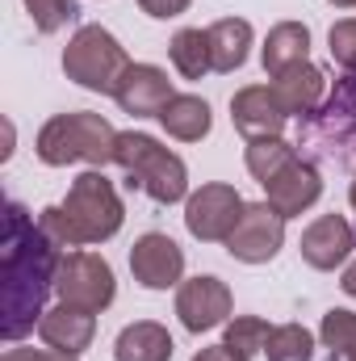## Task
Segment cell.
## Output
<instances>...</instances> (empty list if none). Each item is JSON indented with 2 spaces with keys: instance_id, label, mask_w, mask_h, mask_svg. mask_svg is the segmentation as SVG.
Returning <instances> with one entry per match:
<instances>
[{
  "instance_id": "cell-32",
  "label": "cell",
  "mask_w": 356,
  "mask_h": 361,
  "mask_svg": "<svg viewBox=\"0 0 356 361\" xmlns=\"http://www.w3.org/2000/svg\"><path fill=\"white\" fill-rule=\"evenodd\" d=\"M331 4H340V8H356V0H331Z\"/></svg>"
},
{
  "instance_id": "cell-20",
  "label": "cell",
  "mask_w": 356,
  "mask_h": 361,
  "mask_svg": "<svg viewBox=\"0 0 356 361\" xmlns=\"http://www.w3.org/2000/svg\"><path fill=\"white\" fill-rule=\"evenodd\" d=\"M210 38V59L214 72H239L248 63V47H252V25L243 17H222L205 30Z\"/></svg>"
},
{
  "instance_id": "cell-11",
  "label": "cell",
  "mask_w": 356,
  "mask_h": 361,
  "mask_svg": "<svg viewBox=\"0 0 356 361\" xmlns=\"http://www.w3.org/2000/svg\"><path fill=\"white\" fill-rule=\"evenodd\" d=\"M172 97H177V92H172L168 72L155 68V63H130L126 76H122L117 89H113V101H117L130 118H160Z\"/></svg>"
},
{
  "instance_id": "cell-28",
  "label": "cell",
  "mask_w": 356,
  "mask_h": 361,
  "mask_svg": "<svg viewBox=\"0 0 356 361\" xmlns=\"http://www.w3.org/2000/svg\"><path fill=\"white\" fill-rule=\"evenodd\" d=\"M0 361H80V357H76V353H59V349H51V345H46V349H21V345H17V349H4Z\"/></svg>"
},
{
  "instance_id": "cell-27",
  "label": "cell",
  "mask_w": 356,
  "mask_h": 361,
  "mask_svg": "<svg viewBox=\"0 0 356 361\" xmlns=\"http://www.w3.org/2000/svg\"><path fill=\"white\" fill-rule=\"evenodd\" d=\"M327 47H331V59H336V63L356 68V17H344V21H336V25H331Z\"/></svg>"
},
{
  "instance_id": "cell-25",
  "label": "cell",
  "mask_w": 356,
  "mask_h": 361,
  "mask_svg": "<svg viewBox=\"0 0 356 361\" xmlns=\"http://www.w3.org/2000/svg\"><path fill=\"white\" fill-rule=\"evenodd\" d=\"M265 353L268 361H310L314 357V336L302 324H281V328L268 332Z\"/></svg>"
},
{
  "instance_id": "cell-21",
  "label": "cell",
  "mask_w": 356,
  "mask_h": 361,
  "mask_svg": "<svg viewBox=\"0 0 356 361\" xmlns=\"http://www.w3.org/2000/svg\"><path fill=\"white\" fill-rule=\"evenodd\" d=\"M168 55H172V68H177L184 80H201L205 72H214L205 30H177L172 42H168Z\"/></svg>"
},
{
  "instance_id": "cell-8",
  "label": "cell",
  "mask_w": 356,
  "mask_h": 361,
  "mask_svg": "<svg viewBox=\"0 0 356 361\" xmlns=\"http://www.w3.org/2000/svg\"><path fill=\"white\" fill-rule=\"evenodd\" d=\"M285 244V219L268 202H248L235 231L227 235V252L243 265H268Z\"/></svg>"
},
{
  "instance_id": "cell-26",
  "label": "cell",
  "mask_w": 356,
  "mask_h": 361,
  "mask_svg": "<svg viewBox=\"0 0 356 361\" xmlns=\"http://www.w3.org/2000/svg\"><path fill=\"white\" fill-rule=\"evenodd\" d=\"M25 8L38 34H59L76 17V0H25Z\"/></svg>"
},
{
  "instance_id": "cell-2",
  "label": "cell",
  "mask_w": 356,
  "mask_h": 361,
  "mask_svg": "<svg viewBox=\"0 0 356 361\" xmlns=\"http://www.w3.org/2000/svg\"><path fill=\"white\" fill-rule=\"evenodd\" d=\"M122 219H126V210H122L113 180L101 169H92L72 180V189L59 206H46L38 214V227L55 248H84V244L113 240L122 231Z\"/></svg>"
},
{
  "instance_id": "cell-30",
  "label": "cell",
  "mask_w": 356,
  "mask_h": 361,
  "mask_svg": "<svg viewBox=\"0 0 356 361\" xmlns=\"http://www.w3.org/2000/svg\"><path fill=\"white\" fill-rule=\"evenodd\" d=\"M193 361H248V357H239V353H231L227 345H210V349H201Z\"/></svg>"
},
{
  "instance_id": "cell-15",
  "label": "cell",
  "mask_w": 356,
  "mask_h": 361,
  "mask_svg": "<svg viewBox=\"0 0 356 361\" xmlns=\"http://www.w3.org/2000/svg\"><path fill=\"white\" fill-rule=\"evenodd\" d=\"M38 336L51 345V349H59V353H84L92 345V336H96V315L92 311H80V307H68V302H59V307H51L42 319H38Z\"/></svg>"
},
{
  "instance_id": "cell-18",
  "label": "cell",
  "mask_w": 356,
  "mask_h": 361,
  "mask_svg": "<svg viewBox=\"0 0 356 361\" xmlns=\"http://www.w3.org/2000/svg\"><path fill=\"white\" fill-rule=\"evenodd\" d=\"M306 55H310V30L302 21H276L265 38V51H260L268 76H281V72L306 63Z\"/></svg>"
},
{
  "instance_id": "cell-33",
  "label": "cell",
  "mask_w": 356,
  "mask_h": 361,
  "mask_svg": "<svg viewBox=\"0 0 356 361\" xmlns=\"http://www.w3.org/2000/svg\"><path fill=\"white\" fill-rule=\"evenodd\" d=\"M352 206H356V180H352Z\"/></svg>"
},
{
  "instance_id": "cell-31",
  "label": "cell",
  "mask_w": 356,
  "mask_h": 361,
  "mask_svg": "<svg viewBox=\"0 0 356 361\" xmlns=\"http://www.w3.org/2000/svg\"><path fill=\"white\" fill-rule=\"evenodd\" d=\"M340 286H344V294H348V298H356V261L344 269V281H340Z\"/></svg>"
},
{
  "instance_id": "cell-7",
  "label": "cell",
  "mask_w": 356,
  "mask_h": 361,
  "mask_svg": "<svg viewBox=\"0 0 356 361\" xmlns=\"http://www.w3.org/2000/svg\"><path fill=\"white\" fill-rule=\"evenodd\" d=\"M243 197L235 185H222V180H210L201 185L197 193H189L184 202V227L193 240L201 244H227V235L235 231L239 214H243Z\"/></svg>"
},
{
  "instance_id": "cell-9",
  "label": "cell",
  "mask_w": 356,
  "mask_h": 361,
  "mask_svg": "<svg viewBox=\"0 0 356 361\" xmlns=\"http://www.w3.org/2000/svg\"><path fill=\"white\" fill-rule=\"evenodd\" d=\"M231 307H235V298H231L227 281L222 277H210V273L180 281V290H177V315L189 332H210V328L227 324L231 319Z\"/></svg>"
},
{
  "instance_id": "cell-4",
  "label": "cell",
  "mask_w": 356,
  "mask_h": 361,
  "mask_svg": "<svg viewBox=\"0 0 356 361\" xmlns=\"http://www.w3.org/2000/svg\"><path fill=\"white\" fill-rule=\"evenodd\" d=\"M126 169V185L143 189L151 202L160 206H177V202H189V169L177 152L160 147L151 135H139V130H126L117 135V160Z\"/></svg>"
},
{
  "instance_id": "cell-3",
  "label": "cell",
  "mask_w": 356,
  "mask_h": 361,
  "mask_svg": "<svg viewBox=\"0 0 356 361\" xmlns=\"http://www.w3.org/2000/svg\"><path fill=\"white\" fill-rule=\"evenodd\" d=\"M38 160L51 169H68V164H92L105 169L117 160V130L89 109H72V114H55L34 143Z\"/></svg>"
},
{
  "instance_id": "cell-22",
  "label": "cell",
  "mask_w": 356,
  "mask_h": 361,
  "mask_svg": "<svg viewBox=\"0 0 356 361\" xmlns=\"http://www.w3.org/2000/svg\"><path fill=\"white\" fill-rule=\"evenodd\" d=\"M293 160H298V156H293V143H285L281 135H276V139H252V143H248V152H243L248 173L260 180V185H268L281 169H289Z\"/></svg>"
},
{
  "instance_id": "cell-14",
  "label": "cell",
  "mask_w": 356,
  "mask_h": 361,
  "mask_svg": "<svg viewBox=\"0 0 356 361\" xmlns=\"http://www.w3.org/2000/svg\"><path fill=\"white\" fill-rule=\"evenodd\" d=\"M265 193H268L265 202L281 214V219H298L302 210H310V206L319 202V193H323V177H319V169L293 160L289 169H281L276 177L268 180Z\"/></svg>"
},
{
  "instance_id": "cell-24",
  "label": "cell",
  "mask_w": 356,
  "mask_h": 361,
  "mask_svg": "<svg viewBox=\"0 0 356 361\" xmlns=\"http://www.w3.org/2000/svg\"><path fill=\"white\" fill-rule=\"evenodd\" d=\"M268 328L260 315H235V319H227V336H222V345L231 349V353H239V357H256V353H265L268 345Z\"/></svg>"
},
{
  "instance_id": "cell-16",
  "label": "cell",
  "mask_w": 356,
  "mask_h": 361,
  "mask_svg": "<svg viewBox=\"0 0 356 361\" xmlns=\"http://www.w3.org/2000/svg\"><path fill=\"white\" fill-rule=\"evenodd\" d=\"M272 92H276L281 109L293 118V114H310V109L323 101L327 80H323V72H319V68L306 59V63H298V68H289V72L272 76Z\"/></svg>"
},
{
  "instance_id": "cell-13",
  "label": "cell",
  "mask_w": 356,
  "mask_h": 361,
  "mask_svg": "<svg viewBox=\"0 0 356 361\" xmlns=\"http://www.w3.org/2000/svg\"><path fill=\"white\" fill-rule=\"evenodd\" d=\"M356 248V235H352V223L344 214H319L306 231H302V261L310 269H323L331 273L336 265L348 261V252Z\"/></svg>"
},
{
  "instance_id": "cell-17",
  "label": "cell",
  "mask_w": 356,
  "mask_h": 361,
  "mask_svg": "<svg viewBox=\"0 0 356 361\" xmlns=\"http://www.w3.org/2000/svg\"><path fill=\"white\" fill-rule=\"evenodd\" d=\"M172 336L164 324L155 319H139V324H126L113 341V357L117 361H172Z\"/></svg>"
},
{
  "instance_id": "cell-10",
  "label": "cell",
  "mask_w": 356,
  "mask_h": 361,
  "mask_svg": "<svg viewBox=\"0 0 356 361\" xmlns=\"http://www.w3.org/2000/svg\"><path fill=\"white\" fill-rule=\"evenodd\" d=\"M130 273L147 290H168V286H177L180 277H184V252H180V244L172 235L147 231L130 248Z\"/></svg>"
},
{
  "instance_id": "cell-6",
  "label": "cell",
  "mask_w": 356,
  "mask_h": 361,
  "mask_svg": "<svg viewBox=\"0 0 356 361\" xmlns=\"http://www.w3.org/2000/svg\"><path fill=\"white\" fill-rule=\"evenodd\" d=\"M55 294L59 302L68 307H80V311H105L117 294V281L105 257L96 252H68L59 257V269H55Z\"/></svg>"
},
{
  "instance_id": "cell-23",
  "label": "cell",
  "mask_w": 356,
  "mask_h": 361,
  "mask_svg": "<svg viewBox=\"0 0 356 361\" xmlns=\"http://www.w3.org/2000/svg\"><path fill=\"white\" fill-rule=\"evenodd\" d=\"M319 341L327 349L331 361H356V315L336 307L323 315V328H319Z\"/></svg>"
},
{
  "instance_id": "cell-12",
  "label": "cell",
  "mask_w": 356,
  "mask_h": 361,
  "mask_svg": "<svg viewBox=\"0 0 356 361\" xmlns=\"http://www.w3.org/2000/svg\"><path fill=\"white\" fill-rule=\"evenodd\" d=\"M231 122L235 130L252 143V139H276L289 122V114L281 109L272 85H248L231 97Z\"/></svg>"
},
{
  "instance_id": "cell-1",
  "label": "cell",
  "mask_w": 356,
  "mask_h": 361,
  "mask_svg": "<svg viewBox=\"0 0 356 361\" xmlns=\"http://www.w3.org/2000/svg\"><path fill=\"white\" fill-rule=\"evenodd\" d=\"M59 248L42 235L38 223L25 219L21 206H8V235H4V336H25L46 311L42 294L55 286Z\"/></svg>"
},
{
  "instance_id": "cell-5",
  "label": "cell",
  "mask_w": 356,
  "mask_h": 361,
  "mask_svg": "<svg viewBox=\"0 0 356 361\" xmlns=\"http://www.w3.org/2000/svg\"><path fill=\"white\" fill-rule=\"evenodd\" d=\"M126 68H130V55H126V47L105 25L76 30L72 42H68V51H63L68 80H76L80 89H89V92H109L113 97L117 80L126 76Z\"/></svg>"
},
{
  "instance_id": "cell-19",
  "label": "cell",
  "mask_w": 356,
  "mask_h": 361,
  "mask_svg": "<svg viewBox=\"0 0 356 361\" xmlns=\"http://www.w3.org/2000/svg\"><path fill=\"white\" fill-rule=\"evenodd\" d=\"M160 126H164L172 139H180V143H201V139L210 135V126H214V114H210V105H205L201 97L177 92V97L164 105Z\"/></svg>"
},
{
  "instance_id": "cell-29",
  "label": "cell",
  "mask_w": 356,
  "mask_h": 361,
  "mask_svg": "<svg viewBox=\"0 0 356 361\" xmlns=\"http://www.w3.org/2000/svg\"><path fill=\"white\" fill-rule=\"evenodd\" d=\"M189 4H193V0H139V8H143L147 17H160V21H168V17H180Z\"/></svg>"
}]
</instances>
